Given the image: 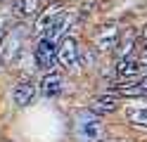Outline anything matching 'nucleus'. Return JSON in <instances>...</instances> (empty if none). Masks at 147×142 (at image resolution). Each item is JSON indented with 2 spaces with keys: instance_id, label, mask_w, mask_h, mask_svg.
Returning a JSON list of instances; mask_svg holds the SVG:
<instances>
[{
  "instance_id": "nucleus-1",
  "label": "nucleus",
  "mask_w": 147,
  "mask_h": 142,
  "mask_svg": "<svg viewBox=\"0 0 147 142\" xmlns=\"http://www.w3.org/2000/svg\"><path fill=\"white\" fill-rule=\"evenodd\" d=\"M74 133H76L78 142H100L105 137V126H102L100 114H95L93 109L78 111L76 123H74Z\"/></svg>"
},
{
  "instance_id": "nucleus-2",
  "label": "nucleus",
  "mask_w": 147,
  "mask_h": 142,
  "mask_svg": "<svg viewBox=\"0 0 147 142\" xmlns=\"http://www.w3.org/2000/svg\"><path fill=\"white\" fill-rule=\"evenodd\" d=\"M24 38H26V28L24 26H14L12 31H7L0 40V59L3 62H14L22 52V45H24Z\"/></svg>"
},
{
  "instance_id": "nucleus-3",
  "label": "nucleus",
  "mask_w": 147,
  "mask_h": 142,
  "mask_svg": "<svg viewBox=\"0 0 147 142\" xmlns=\"http://www.w3.org/2000/svg\"><path fill=\"white\" fill-rule=\"evenodd\" d=\"M36 64L40 66L43 71H50L55 66V59H57V47H55V40L48 36H43L38 45H36V55H33Z\"/></svg>"
},
{
  "instance_id": "nucleus-4",
  "label": "nucleus",
  "mask_w": 147,
  "mask_h": 142,
  "mask_svg": "<svg viewBox=\"0 0 147 142\" xmlns=\"http://www.w3.org/2000/svg\"><path fill=\"white\" fill-rule=\"evenodd\" d=\"M57 59L62 66H67V69H76L81 64V52H78V43L74 40L71 36L62 38L59 40V47H57Z\"/></svg>"
},
{
  "instance_id": "nucleus-5",
  "label": "nucleus",
  "mask_w": 147,
  "mask_h": 142,
  "mask_svg": "<svg viewBox=\"0 0 147 142\" xmlns=\"http://www.w3.org/2000/svg\"><path fill=\"white\" fill-rule=\"evenodd\" d=\"M62 17H64V7H62L59 3L48 5V7H45L43 12L38 14V19H36V28H33V31L38 33V36H45V33H48Z\"/></svg>"
},
{
  "instance_id": "nucleus-6",
  "label": "nucleus",
  "mask_w": 147,
  "mask_h": 142,
  "mask_svg": "<svg viewBox=\"0 0 147 142\" xmlns=\"http://www.w3.org/2000/svg\"><path fill=\"white\" fill-rule=\"evenodd\" d=\"M93 43L97 50H114L119 45V28L114 24H107V26H100V31L95 33Z\"/></svg>"
},
{
  "instance_id": "nucleus-7",
  "label": "nucleus",
  "mask_w": 147,
  "mask_h": 142,
  "mask_svg": "<svg viewBox=\"0 0 147 142\" xmlns=\"http://www.w3.org/2000/svg\"><path fill=\"white\" fill-rule=\"evenodd\" d=\"M36 92H38V88H36L33 81H22V83H17L14 90H12V102L17 107H26V104L33 102Z\"/></svg>"
},
{
  "instance_id": "nucleus-8",
  "label": "nucleus",
  "mask_w": 147,
  "mask_h": 142,
  "mask_svg": "<svg viewBox=\"0 0 147 142\" xmlns=\"http://www.w3.org/2000/svg\"><path fill=\"white\" fill-rule=\"evenodd\" d=\"M64 90V78L59 73H48L45 78L40 81V92L45 95V97H57V95Z\"/></svg>"
},
{
  "instance_id": "nucleus-9",
  "label": "nucleus",
  "mask_w": 147,
  "mask_h": 142,
  "mask_svg": "<svg viewBox=\"0 0 147 142\" xmlns=\"http://www.w3.org/2000/svg\"><path fill=\"white\" fill-rule=\"evenodd\" d=\"M140 71V62L135 57H119V64H116V73L121 78H133V76Z\"/></svg>"
},
{
  "instance_id": "nucleus-10",
  "label": "nucleus",
  "mask_w": 147,
  "mask_h": 142,
  "mask_svg": "<svg viewBox=\"0 0 147 142\" xmlns=\"http://www.w3.org/2000/svg\"><path fill=\"white\" fill-rule=\"evenodd\" d=\"M14 14L17 17H36L38 14V0H14Z\"/></svg>"
},
{
  "instance_id": "nucleus-11",
  "label": "nucleus",
  "mask_w": 147,
  "mask_h": 142,
  "mask_svg": "<svg viewBox=\"0 0 147 142\" xmlns=\"http://www.w3.org/2000/svg\"><path fill=\"white\" fill-rule=\"evenodd\" d=\"M90 109H93L95 114H112L116 111V100L114 97H107V95H102V97H95L93 102H90Z\"/></svg>"
},
{
  "instance_id": "nucleus-12",
  "label": "nucleus",
  "mask_w": 147,
  "mask_h": 142,
  "mask_svg": "<svg viewBox=\"0 0 147 142\" xmlns=\"http://www.w3.org/2000/svg\"><path fill=\"white\" fill-rule=\"evenodd\" d=\"M126 116H128V121H131L133 126L147 128V107H128Z\"/></svg>"
},
{
  "instance_id": "nucleus-13",
  "label": "nucleus",
  "mask_w": 147,
  "mask_h": 142,
  "mask_svg": "<svg viewBox=\"0 0 147 142\" xmlns=\"http://www.w3.org/2000/svg\"><path fill=\"white\" fill-rule=\"evenodd\" d=\"M131 52H133V40H126L119 47V57H131Z\"/></svg>"
},
{
  "instance_id": "nucleus-14",
  "label": "nucleus",
  "mask_w": 147,
  "mask_h": 142,
  "mask_svg": "<svg viewBox=\"0 0 147 142\" xmlns=\"http://www.w3.org/2000/svg\"><path fill=\"white\" fill-rule=\"evenodd\" d=\"M5 24H7V19H5V14H0V36L5 33Z\"/></svg>"
},
{
  "instance_id": "nucleus-15",
  "label": "nucleus",
  "mask_w": 147,
  "mask_h": 142,
  "mask_svg": "<svg viewBox=\"0 0 147 142\" xmlns=\"http://www.w3.org/2000/svg\"><path fill=\"white\" fill-rule=\"evenodd\" d=\"M140 36H142V40L147 43V22H145V26H142V31H140Z\"/></svg>"
},
{
  "instance_id": "nucleus-16",
  "label": "nucleus",
  "mask_w": 147,
  "mask_h": 142,
  "mask_svg": "<svg viewBox=\"0 0 147 142\" xmlns=\"http://www.w3.org/2000/svg\"><path fill=\"white\" fill-rule=\"evenodd\" d=\"M0 3H3V0H0Z\"/></svg>"
}]
</instances>
